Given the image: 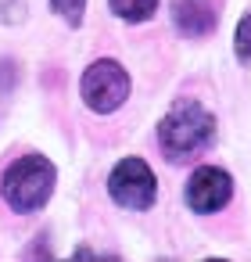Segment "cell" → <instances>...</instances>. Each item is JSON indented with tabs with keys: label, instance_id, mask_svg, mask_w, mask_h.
Listing matches in <instances>:
<instances>
[{
	"label": "cell",
	"instance_id": "obj_1",
	"mask_svg": "<svg viewBox=\"0 0 251 262\" xmlns=\"http://www.w3.org/2000/svg\"><path fill=\"white\" fill-rule=\"evenodd\" d=\"M215 140V115L197 101H176L158 122V144L169 162H187Z\"/></svg>",
	"mask_w": 251,
	"mask_h": 262
},
{
	"label": "cell",
	"instance_id": "obj_2",
	"mask_svg": "<svg viewBox=\"0 0 251 262\" xmlns=\"http://www.w3.org/2000/svg\"><path fill=\"white\" fill-rule=\"evenodd\" d=\"M54 194V165L43 155H26L4 172V201L15 212H36Z\"/></svg>",
	"mask_w": 251,
	"mask_h": 262
},
{
	"label": "cell",
	"instance_id": "obj_3",
	"mask_svg": "<svg viewBox=\"0 0 251 262\" xmlns=\"http://www.w3.org/2000/svg\"><path fill=\"white\" fill-rule=\"evenodd\" d=\"M126 97H129V76H126V69L119 61L104 58V61H94L83 72V101H86V108L108 115Z\"/></svg>",
	"mask_w": 251,
	"mask_h": 262
},
{
	"label": "cell",
	"instance_id": "obj_4",
	"mask_svg": "<svg viewBox=\"0 0 251 262\" xmlns=\"http://www.w3.org/2000/svg\"><path fill=\"white\" fill-rule=\"evenodd\" d=\"M108 190H111V198H115L122 208L144 212V208H151V205H154L158 183H154V172L147 169V162H144V158H122V162L111 169Z\"/></svg>",
	"mask_w": 251,
	"mask_h": 262
},
{
	"label": "cell",
	"instance_id": "obj_5",
	"mask_svg": "<svg viewBox=\"0 0 251 262\" xmlns=\"http://www.w3.org/2000/svg\"><path fill=\"white\" fill-rule=\"evenodd\" d=\"M230 198H233V180H230L226 169H215V165L194 169V176L187 183V205L194 212H201V215L219 212Z\"/></svg>",
	"mask_w": 251,
	"mask_h": 262
},
{
	"label": "cell",
	"instance_id": "obj_6",
	"mask_svg": "<svg viewBox=\"0 0 251 262\" xmlns=\"http://www.w3.org/2000/svg\"><path fill=\"white\" fill-rule=\"evenodd\" d=\"M172 22H176V29H179L183 36L204 40V36L215 29L219 15H215V4H212V0H172Z\"/></svg>",
	"mask_w": 251,
	"mask_h": 262
},
{
	"label": "cell",
	"instance_id": "obj_7",
	"mask_svg": "<svg viewBox=\"0 0 251 262\" xmlns=\"http://www.w3.org/2000/svg\"><path fill=\"white\" fill-rule=\"evenodd\" d=\"M158 8V0H111V11L126 22H147Z\"/></svg>",
	"mask_w": 251,
	"mask_h": 262
},
{
	"label": "cell",
	"instance_id": "obj_8",
	"mask_svg": "<svg viewBox=\"0 0 251 262\" xmlns=\"http://www.w3.org/2000/svg\"><path fill=\"white\" fill-rule=\"evenodd\" d=\"M233 54H237L240 61H251V15H244V18H240V26H237Z\"/></svg>",
	"mask_w": 251,
	"mask_h": 262
},
{
	"label": "cell",
	"instance_id": "obj_9",
	"mask_svg": "<svg viewBox=\"0 0 251 262\" xmlns=\"http://www.w3.org/2000/svg\"><path fill=\"white\" fill-rule=\"evenodd\" d=\"M54 11L69 22V26H79L83 22V8H86V0H51Z\"/></svg>",
	"mask_w": 251,
	"mask_h": 262
}]
</instances>
